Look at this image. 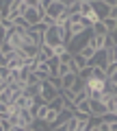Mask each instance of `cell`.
<instances>
[{"instance_id":"obj_1","label":"cell","mask_w":117,"mask_h":131,"mask_svg":"<svg viewBox=\"0 0 117 131\" xmlns=\"http://www.w3.org/2000/svg\"><path fill=\"white\" fill-rule=\"evenodd\" d=\"M43 44L50 48L61 46V44H67V24L61 26V24H52V26L43 28Z\"/></svg>"},{"instance_id":"obj_2","label":"cell","mask_w":117,"mask_h":131,"mask_svg":"<svg viewBox=\"0 0 117 131\" xmlns=\"http://www.w3.org/2000/svg\"><path fill=\"white\" fill-rule=\"evenodd\" d=\"M59 94H61V92H59V90H54L48 81L39 83V101H41V103H50V101H54Z\"/></svg>"},{"instance_id":"obj_3","label":"cell","mask_w":117,"mask_h":131,"mask_svg":"<svg viewBox=\"0 0 117 131\" xmlns=\"http://www.w3.org/2000/svg\"><path fill=\"white\" fill-rule=\"evenodd\" d=\"M24 20H26L28 24H30V26H37V24H41V20H43V11L39 9V7H26V9H24Z\"/></svg>"},{"instance_id":"obj_4","label":"cell","mask_w":117,"mask_h":131,"mask_svg":"<svg viewBox=\"0 0 117 131\" xmlns=\"http://www.w3.org/2000/svg\"><path fill=\"white\" fill-rule=\"evenodd\" d=\"M78 13L82 15V18L87 20L89 24H95V22H100V18H98V13H95L93 5H89V2H80V9H78Z\"/></svg>"},{"instance_id":"obj_5","label":"cell","mask_w":117,"mask_h":131,"mask_svg":"<svg viewBox=\"0 0 117 131\" xmlns=\"http://www.w3.org/2000/svg\"><path fill=\"white\" fill-rule=\"evenodd\" d=\"M65 9H67V7L63 5V2H52V5L46 9V13H43V15H48L50 20H54V24H56V18H59V15H61Z\"/></svg>"},{"instance_id":"obj_6","label":"cell","mask_w":117,"mask_h":131,"mask_svg":"<svg viewBox=\"0 0 117 131\" xmlns=\"http://www.w3.org/2000/svg\"><path fill=\"white\" fill-rule=\"evenodd\" d=\"M13 105L15 107H20V109H30L35 105V98H30V96H26V94H20V96H15L13 98Z\"/></svg>"},{"instance_id":"obj_7","label":"cell","mask_w":117,"mask_h":131,"mask_svg":"<svg viewBox=\"0 0 117 131\" xmlns=\"http://www.w3.org/2000/svg\"><path fill=\"white\" fill-rule=\"evenodd\" d=\"M106 39H108V33H93L91 35V42H93L95 50H104L106 48Z\"/></svg>"},{"instance_id":"obj_8","label":"cell","mask_w":117,"mask_h":131,"mask_svg":"<svg viewBox=\"0 0 117 131\" xmlns=\"http://www.w3.org/2000/svg\"><path fill=\"white\" fill-rule=\"evenodd\" d=\"M72 61H74V66L78 68V74L87 68V66H89V59H87V57H82L80 52H72Z\"/></svg>"},{"instance_id":"obj_9","label":"cell","mask_w":117,"mask_h":131,"mask_svg":"<svg viewBox=\"0 0 117 131\" xmlns=\"http://www.w3.org/2000/svg\"><path fill=\"white\" fill-rule=\"evenodd\" d=\"M93 9H95V13H98V18H100V20L108 18V13H111V7H108L106 2H102V0L93 2Z\"/></svg>"},{"instance_id":"obj_10","label":"cell","mask_w":117,"mask_h":131,"mask_svg":"<svg viewBox=\"0 0 117 131\" xmlns=\"http://www.w3.org/2000/svg\"><path fill=\"white\" fill-rule=\"evenodd\" d=\"M91 35H93V33H91ZM78 52H80L82 57H87V59H91V57H93L95 52H98V50H95V46H93V42H91V37H89L87 42L82 44V48H80Z\"/></svg>"},{"instance_id":"obj_11","label":"cell","mask_w":117,"mask_h":131,"mask_svg":"<svg viewBox=\"0 0 117 131\" xmlns=\"http://www.w3.org/2000/svg\"><path fill=\"white\" fill-rule=\"evenodd\" d=\"M50 57H54V55H52V48H50V46H46V44H41V46H39V52H37V63H41V61H48Z\"/></svg>"},{"instance_id":"obj_12","label":"cell","mask_w":117,"mask_h":131,"mask_svg":"<svg viewBox=\"0 0 117 131\" xmlns=\"http://www.w3.org/2000/svg\"><path fill=\"white\" fill-rule=\"evenodd\" d=\"M67 90H72V92H74L76 96H78V94L87 92V83H85V79H82V77H78V79H76V83L72 85V88H67Z\"/></svg>"},{"instance_id":"obj_13","label":"cell","mask_w":117,"mask_h":131,"mask_svg":"<svg viewBox=\"0 0 117 131\" xmlns=\"http://www.w3.org/2000/svg\"><path fill=\"white\" fill-rule=\"evenodd\" d=\"M76 79H78V74H76V72H67L65 77H61V85H63V90L72 88V85L76 83Z\"/></svg>"},{"instance_id":"obj_14","label":"cell","mask_w":117,"mask_h":131,"mask_svg":"<svg viewBox=\"0 0 117 131\" xmlns=\"http://www.w3.org/2000/svg\"><path fill=\"white\" fill-rule=\"evenodd\" d=\"M20 50L24 52V57H37V52H39V46L37 44H24Z\"/></svg>"},{"instance_id":"obj_15","label":"cell","mask_w":117,"mask_h":131,"mask_svg":"<svg viewBox=\"0 0 117 131\" xmlns=\"http://www.w3.org/2000/svg\"><path fill=\"white\" fill-rule=\"evenodd\" d=\"M24 94L30 96V98H39V83H35V85L26 83V85H24Z\"/></svg>"},{"instance_id":"obj_16","label":"cell","mask_w":117,"mask_h":131,"mask_svg":"<svg viewBox=\"0 0 117 131\" xmlns=\"http://www.w3.org/2000/svg\"><path fill=\"white\" fill-rule=\"evenodd\" d=\"M102 24H104V28H106L108 35L117 31V20H113V18H104V20H102Z\"/></svg>"},{"instance_id":"obj_17","label":"cell","mask_w":117,"mask_h":131,"mask_svg":"<svg viewBox=\"0 0 117 131\" xmlns=\"http://www.w3.org/2000/svg\"><path fill=\"white\" fill-rule=\"evenodd\" d=\"M30 129H33V131H50V125H48L46 120H33Z\"/></svg>"},{"instance_id":"obj_18","label":"cell","mask_w":117,"mask_h":131,"mask_svg":"<svg viewBox=\"0 0 117 131\" xmlns=\"http://www.w3.org/2000/svg\"><path fill=\"white\" fill-rule=\"evenodd\" d=\"M11 22H13V26H18V28H30V24L24 20V15H18V18H13Z\"/></svg>"},{"instance_id":"obj_19","label":"cell","mask_w":117,"mask_h":131,"mask_svg":"<svg viewBox=\"0 0 117 131\" xmlns=\"http://www.w3.org/2000/svg\"><path fill=\"white\" fill-rule=\"evenodd\" d=\"M59 61H61V63H70L72 61V50H65L63 55H59Z\"/></svg>"},{"instance_id":"obj_20","label":"cell","mask_w":117,"mask_h":131,"mask_svg":"<svg viewBox=\"0 0 117 131\" xmlns=\"http://www.w3.org/2000/svg\"><path fill=\"white\" fill-rule=\"evenodd\" d=\"M7 33H9V31H7V28L2 26V24H0V44H5V39H7Z\"/></svg>"},{"instance_id":"obj_21","label":"cell","mask_w":117,"mask_h":131,"mask_svg":"<svg viewBox=\"0 0 117 131\" xmlns=\"http://www.w3.org/2000/svg\"><path fill=\"white\" fill-rule=\"evenodd\" d=\"M24 5H26V7H33V9H35V7H39V0H24Z\"/></svg>"},{"instance_id":"obj_22","label":"cell","mask_w":117,"mask_h":131,"mask_svg":"<svg viewBox=\"0 0 117 131\" xmlns=\"http://www.w3.org/2000/svg\"><path fill=\"white\" fill-rule=\"evenodd\" d=\"M108 18L117 20V5H113V7H111V13H108Z\"/></svg>"},{"instance_id":"obj_23","label":"cell","mask_w":117,"mask_h":131,"mask_svg":"<svg viewBox=\"0 0 117 131\" xmlns=\"http://www.w3.org/2000/svg\"><path fill=\"white\" fill-rule=\"evenodd\" d=\"M7 63H9V59H7V57L0 52V66H7Z\"/></svg>"},{"instance_id":"obj_24","label":"cell","mask_w":117,"mask_h":131,"mask_svg":"<svg viewBox=\"0 0 117 131\" xmlns=\"http://www.w3.org/2000/svg\"><path fill=\"white\" fill-rule=\"evenodd\" d=\"M102 2H106L108 7H113V5H117V0H102Z\"/></svg>"},{"instance_id":"obj_25","label":"cell","mask_w":117,"mask_h":131,"mask_svg":"<svg viewBox=\"0 0 117 131\" xmlns=\"http://www.w3.org/2000/svg\"><path fill=\"white\" fill-rule=\"evenodd\" d=\"M5 85H7V83H5V81H2V77H0V90L5 88Z\"/></svg>"},{"instance_id":"obj_26","label":"cell","mask_w":117,"mask_h":131,"mask_svg":"<svg viewBox=\"0 0 117 131\" xmlns=\"http://www.w3.org/2000/svg\"><path fill=\"white\" fill-rule=\"evenodd\" d=\"M115 72H117V63H115Z\"/></svg>"},{"instance_id":"obj_27","label":"cell","mask_w":117,"mask_h":131,"mask_svg":"<svg viewBox=\"0 0 117 131\" xmlns=\"http://www.w3.org/2000/svg\"><path fill=\"white\" fill-rule=\"evenodd\" d=\"M0 50H2V44H0Z\"/></svg>"}]
</instances>
